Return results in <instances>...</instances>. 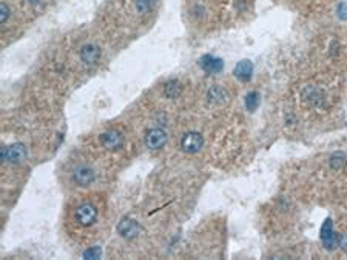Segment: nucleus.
<instances>
[{
    "label": "nucleus",
    "mask_w": 347,
    "mask_h": 260,
    "mask_svg": "<svg viewBox=\"0 0 347 260\" xmlns=\"http://www.w3.org/2000/svg\"><path fill=\"white\" fill-rule=\"evenodd\" d=\"M117 232L125 239H133L139 234V225L133 219H124L117 225Z\"/></svg>",
    "instance_id": "10"
},
{
    "label": "nucleus",
    "mask_w": 347,
    "mask_h": 260,
    "mask_svg": "<svg viewBox=\"0 0 347 260\" xmlns=\"http://www.w3.org/2000/svg\"><path fill=\"white\" fill-rule=\"evenodd\" d=\"M199 65H201V68H202L204 71H206V73H209V74H218V73H221V71L224 70V62H222V59L215 57V56H210V54L201 57Z\"/></svg>",
    "instance_id": "5"
},
{
    "label": "nucleus",
    "mask_w": 347,
    "mask_h": 260,
    "mask_svg": "<svg viewBox=\"0 0 347 260\" xmlns=\"http://www.w3.org/2000/svg\"><path fill=\"white\" fill-rule=\"evenodd\" d=\"M167 140H168L167 133L164 131V129H160V128L150 129V131L147 133V136H145V145L150 149H160V148H164L165 143H167Z\"/></svg>",
    "instance_id": "3"
},
{
    "label": "nucleus",
    "mask_w": 347,
    "mask_h": 260,
    "mask_svg": "<svg viewBox=\"0 0 347 260\" xmlns=\"http://www.w3.org/2000/svg\"><path fill=\"white\" fill-rule=\"evenodd\" d=\"M10 14H11V11H10V8H8V5H7V4H2V5H0V22H2V25H4V24H7V22H8Z\"/></svg>",
    "instance_id": "17"
},
{
    "label": "nucleus",
    "mask_w": 347,
    "mask_h": 260,
    "mask_svg": "<svg viewBox=\"0 0 347 260\" xmlns=\"http://www.w3.org/2000/svg\"><path fill=\"white\" fill-rule=\"evenodd\" d=\"M74 217L80 226H90L97 219V209L91 203H82L76 208Z\"/></svg>",
    "instance_id": "2"
},
{
    "label": "nucleus",
    "mask_w": 347,
    "mask_h": 260,
    "mask_svg": "<svg viewBox=\"0 0 347 260\" xmlns=\"http://www.w3.org/2000/svg\"><path fill=\"white\" fill-rule=\"evenodd\" d=\"M100 254H102L100 248L94 246V248H91V249L85 251V252H84V257H85V258H99V257H100Z\"/></svg>",
    "instance_id": "18"
},
{
    "label": "nucleus",
    "mask_w": 347,
    "mask_h": 260,
    "mask_svg": "<svg viewBox=\"0 0 347 260\" xmlns=\"http://www.w3.org/2000/svg\"><path fill=\"white\" fill-rule=\"evenodd\" d=\"M73 179L79 186H90L94 182L96 174H94V171L88 166H79L74 169Z\"/></svg>",
    "instance_id": "6"
},
{
    "label": "nucleus",
    "mask_w": 347,
    "mask_h": 260,
    "mask_svg": "<svg viewBox=\"0 0 347 260\" xmlns=\"http://www.w3.org/2000/svg\"><path fill=\"white\" fill-rule=\"evenodd\" d=\"M28 157V151L24 143H13L8 146H4L2 149V159L10 163H22Z\"/></svg>",
    "instance_id": "1"
},
{
    "label": "nucleus",
    "mask_w": 347,
    "mask_h": 260,
    "mask_svg": "<svg viewBox=\"0 0 347 260\" xmlns=\"http://www.w3.org/2000/svg\"><path fill=\"white\" fill-rule=\"evenodd\" d=\"M100 143L108 151H116L124 145V139H122L120 133L117 131H107L100 136Z\"/></svg>",
    "instance_id": "8"
},
{
    "label": "nucleus",
    "mask_w": 347,
    "mask_h": 260,
    "mask_svg": "<svg viewBox=\"0 0 347 260\" xmlns=\"http://www.w3.org/2000/svg\"><path fill=\"white\" fill-rule=\"evenodd\" d=\"M233 74L241 82H249L252 79V74H253V63L250 60H241L235 67Z\"/></svg>",
    "instance_id": "9"
},
{
    "label": "nucleus",
    "mask_w": 347,
    "mask_h": 260,
    "mask_svg": "<svg viewBox=\"0 0 347 260\" xmlns=\"http://www.w3.org/2000/svg\"><path fill=\"white\" fill-rule=\"evenodd\" d=\"M209 100L212 103H216V105L227 103L229 102V93L224 90L222 86L215 85V86H212V88L209 90Z\"/></svg>",
    "instance_id": "11"
},
{
    "label": "nucleus",
    "mask_w": 347,
    "mask_h": 260,
    "mask_svg": "<svg viewBox=\"0 0 347 260\" xmlns=\"http://www.w3.org/2000/svg\"><path fill=\"white\" fill-rule=\"evenodd\" d=\"M345 8H347L345 4H341V5L338 7V14H339L341 19H345V17H347V16H345Z\"/></svg>",
    "instance_id": "19"
},
{
    "label": "nucleus",
    "mask_w": 347,
    "mask_h": 260,
    "mask_svg": "<svg viewBox=\"0 0 347 260\" xmlns=\"http://www.w3.org/2000/svg\"><path fill=\"white\" fill-rule=\"evenodd\" d=\"M202 145H204V139L199 133H187L181 140L182 149L186 151V153H190V154L198 153V151L202 148Z\"/></svg>",
    "instance_id": "4"
},
{
    "label": "nucleus",
    "mask_w": 347,
    "mask_h": 260,
    "mask_svg": "<svg viewBox=\"0 0 347 260\" xmlns=\"http://www.w3.org/2000/svg\"><path fill=\"white\" fill-rule=\"evenodd\" d=\"M164 93H165V96L167 97H176L179 93H181V86H179V83L176 82V80H170L167 85H165V88H164Z\"/></svg>",
    "instance_id": "13"
},
{
    "label": "nucleus",
    "mask_w": 347,
    "mask_h": 260,
    "mask_svg": "<svg viewBox=\"0 0 347 260\" xmlns=\"http://www.w3.org/2000/svg\"><path fill=\"white\" fill-rule=\"evenodd\" d=\"M27 2H28L30 5H34V7H36V5H39V4H42L44 0H27Z\"/></svg>",
    "instance_id": "21"
},
{
    "label": "nucleus",
    "mask_w": 347,
    "mask_h": 260,
    "mask_svg": "<svg viewBox=\"0 0 347 260\" xmlns=\"http://www.w3.org/2000/svg\"><path fill=\"white\" fill-rule=\"evenodd\" d=\"M339 246H342V249L347 252V237H345V235H341V237H339Z\"/></svg>",
    "instance_id": "20"
},
{
    "label": "nucleus",
    "mask_w": 347,
    "mask_h": 260,
    "mask_svg": "<svg viewBox=\"0 0 347 260\" xmlns=\"http://www.w3.org/2000/svg\"><path fill=\"white\" fill-rule=\"evenodd\" d=\"M80 60H82L85 65H94L99 62L102 51L97 45H93V43H88V45H84L82 50H80Z\"/></svg>",
    "instance_id": "7"
},
{
    "label": "nucleus",
    "mask_w": 347,
    "mask_h": 260,
    "mask_svg": "<svg viewBox=\"0 0 347 260\" xmlns=\"http://www.w3.org/2000/svg\"><path fill=\"white\" fill-rule=\"evenodd\" d=\"M259 103H261V97H259V94L256 91H252V93L247 94V97H246V106H247L249 111H256Z\"/></svg>",
    "instance_id": "12"
},
{
    "label": "nucleus",
    "mask_w": 347,
    "mask_h": 260,
    "mask_svg": "<svg viewBox=\"0 0 347 260\" xmlns=\"http://www.w3.org/2000/svg\"><path fill=\"white\" fill-rule=\"evenodd\" d=\"M154 0H136V10L140 14H147L153 10Z\"/></svg>",
    "instance_id": "14"
},
{
    "label": "nucleus",
    "mask_w": 347,
    "mask_h": 260,
    "mask_svg": "<svg viewBox=\"0 0 347 260\" xmlns=\"http://www.w3.org/2000/svg\"><path fill=\"white\" fill-rule=\"evenodd\" d=\"M333 232H335V231H333V223H332L330 219H327V220H325V222L322 223V226H321V240L329 239V237H330Z\"/></svg>",
    "instance_id": "15"
},
{
    "label": "nucleus",
    "mask_w": 347,
    "mask_h": 260,
    "mask_svg": "<svg viewBox=\"0 0 347 260\" xmlns=\"http://www.w3.org/2000/svg\"><path fill=\"white\" fill-rule=\"evenodd\" d=\"M339 234L338 232H333L329 239H325V240H322V243H324V246L327 248V249H335L336 246H339Z\"/></svg>",
    "instance_id": "16"
}]
</instances>
